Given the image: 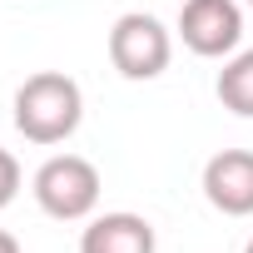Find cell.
Here are the masks:
<instances>
[{"label":"cell","mask_w":253,"mask_h":253,"mask_svg":"<svg viewBox=\"0 0 253 253\" xmlns=\"http://www.w3.org/2000/svg\"><path fill=\"white\" fill-rule=\"evenodd\" d=\"M169 55H174V35L144 15V10H129L119 15L114 30H109V60L124 80H159L169 70Z\"/></svg>","instance_id":"cell-3"},{"label":"cell","mask_w":253,"mask_h":253,"mask_svg":"<svg viewBox=\"0 0 253 253\" xmlns=\"http://www.w3.org/2000/svg\"><path fill=\"white\" fill-rule=\"evenodd\" d=\"M179 40L194 55H204V60L233 55L238 40H243L238 0H184V5H179Z\"/></svg>","instance_id":"cell-4"},{"label":"cell","mask_w":253,"mask_h":253,"mask_svg":"<svg viewBox=\"0 0 253 253\" xmlns=\"http://www.w3.org/2000/svg\"><path fill=\"white\" fill-rule=\"evenodd\" d=\"M218 99L223 109H233L238 119H253V50H233L228 65L218 70Z\"/></svg>","instance_id":"cell-7"},{"label":"cell","mask_w":253,"mask_h":253,"mask_svg":"<svg viewBox=\"0 0 253 253\" xmlns=\"http://www.w3.org/2000/svg\"><path fill=\"white\" fill-rule=\"evenodd\" d=\"M204 199L228 218H248L253 213V149H218L204 164Z\"/></svg>","instance_id":"cell-5"},{"label":"cell","mask_w":253,"mask_h":253,"mask_svg":"<svg viewBox=\"0 0 253 253\" xmlns=\"http://www.w3.org/2000/svg\"><path fill=\"white\" fill-rule=\"evenodd\" d=\"M248 5H253V0H248Z\"/></svg>","instance_id":"cell-11"},{"label":"cell","mask_w":253,"mask_h":253,"mask_svg":"<svg viewBox=\"0 0 253 253\" xmlns=\"http://www.w3.org/2000/svg\"><path fill=\"white\" fill-rule=\"evenodd\" d=\"M84 119V94L70 75L40 70L15 89V129L30 144H65Z\"/></svg>","instance_id":"cell-1"},{"label":"cell","mask_w":253,"mask_h":253,"mask_svg":"<svg viewBox=\"0 0 253 253\" xmlns=\"http://www.w3.org/2000/svg\"><path fill=\"white\" fill-rule=\"evenodd\" d=\"M20 194V159L10 149H0V209H10Z\"/></svg>","instance_id":"cell-8"},{"label":"cell","mask_w":253,"mask_h":253,"mask_svg":"<svg viewBox=\"0 0 253 253\" xmlns=\"http://www.w3.org/2000/svg\"><path fill=\"white\" fill-rule=\"evenodd\" d=\"M0 253H20V243H15V233H5V228H0Z\"/></svg>","instance_id":"cell-9"},{"label":"cell","mask_w":253,"mask_h":253,"mask_svg":"<svg viewBox=\"0 0 253 253\" xmlns=\"http://www.w3.org/2000/svg\"><path fill=\"white\" fill-rule=\"evenodd\" d=\"M243 253H253V238H248V248H243Z\"/></svg>","instance_id":"cell-10"},{"label":"cell","mask_w":253,"mask_h":253,"mask_svg":"<svg viewBox=\"0 0 253 253\" xmlns=\"http://www.w3.org/2000/svg\"><path fill=\"white\" fill-rule=\"evenodd\" d=\"M30 189H35V204H40L50 218L80 223V218H89L94 204H99V169H94L89 159H80V154H55V159H45V164L35 169Z\"/></svg>","instance_id":"cell-2"},{"label":"cell","mask_w":253,"mask_h":253,"mask_svg":"<svg viewBox=\"0 0 253 253\" xmlns=\"http://www.w3.org/2000/svg\"><path fill=\"white\" fill-rule=\"evenodd\" d=\"M159 238H154V223L119 209V213H99L89 218V228L80 233V253H154Z\"/></svg>","instance_id":"cell-6"}]
</instances>
